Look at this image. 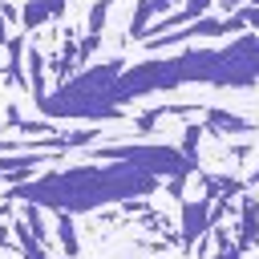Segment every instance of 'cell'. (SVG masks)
Masks as SVG:
<instances>
[{
	"label": "cell",
	"mask_w": 259,
	"mask_h": 259,
	"mask_svg": "<svg viewBox=\"0 0 259 259\" xmlns=\"http://www.w3.org/2000/svg\"><path fill=\"white\" fill-rule=\"evenodd\" d=\"M150 190H158V174L125 166V162H109V166L53 170L45 178H32L24 186L4 190V198H12V202H36V206H49V210H97L105 202L146 198Z\"/></svg>",
	"instance_id": "6da1fadb"
},
{
	"label": "cell",
	"mask_w": 259,
	"mask_h": 259,
	"mask_svg": "<svg viewBox=\"0 0 259 259\" xmlns=\"http://www.w3.org/2000/svg\"><path fill=\"white\" fill-rule=\"evenodd\" d=\"M121 73H125L121 61H109V65L73 73L69 81H61L49 93L45 113H53V117H81V121L113 117L117 113V77Z\"/></svg>",
	"instance_id": "7a4b0ae2"
},
{
	"label": "cell",
	"mask_w": 259,
	"mask_h": 259,
	"mask_svg": "<svg viewBox=\"0 0 259 259\" xmlns=\"http://www.w3.org/2000/svg\"><path fill=\"white\" fill-rule=\"evenodd\" d=\"M202 231H210V202L206 198H194L182 206V231H178V243H198Z\"/></svg>",
	"instance_id": "3957f363"
},
{
	"label": "cell",
	"mask_w": 259,
	"mask_h": 259,
	"mask_svg": "<svg viewBox=\"0 0 259 259\" xmlns=\"http://www.w3.org/2000/svg\"><path fill=\"white\" fill-rule=\"evenodd\" d=\"M259 243V202L255 194H243L239 202V251H251Z\"/></svg>",
	"instance_id": "277c9868"
},
{
	"label": "cell",
	"mask_w": 259,
	"mask_h": 259,
	"mask_svg": "<svg viewBox=\"0 0 259 259\" xmlns=\"http://www.w3.org/2000/svg\"><path fill=\"white\" fill-rule=\"evenodd\" d=\"M206 130H214V134H251L255 125H251L247 117H239V113H227V109H210V113H206Z\"/></svg>",
	"instance_id": "5b68a950"
},
{
	"label": "cell",
	"mask_w": 259,
	"mask_h": 259,
	"mask_svg": "<svg viewBox=\"0 0 259 259\" xmlns=\"http://www.w3.org/2000/svg\"><path fill=\"white\" fill-rule=\"evenodd\" d=\"M28 81H32V97L45 105V101H49V81H45V57H40L36 49L28 53Z\"/></svg>",
	"instance_id": "8992f818"
},
{
	"label": "cell",
	"mask_w": 259,
	"mask_h": 259,
	"mask_svg": "<svg viewBox=\"0 0 259 259\" xmlns=\"http://www.w3.org/2000/svg\"><path fill=\"white\" fill-rule=\"evenodd\" d=\"M57 239H61V247H65V259H77V231H73V219H69V210H57Z\"/></svg>",
	"instance_id": "52a82bcc"
},
{
	"label": "cell",
	"mask_w": 259,
	"mask_h": 259,
	"mask_svg": "<svg viewBox=\"0 0 259 259\" xmlns=\"http://www.w3.org/2000/svg\"><path fill=\"white\" fill-rule=\"evenodd\" d=\"M150 16H158V12H154V4H150V0H138L134 20H130V36H134V40H146V36L154 32V28H150Z\"/></svg>",
	"instance_id": "ba28073f"
},
{
	"label": "cell",
	"mask_w": 259,
	"mask_h": 259,
	"mask_svg": "<svg viewBox=\"0 0 259 259\" xmlns=\"http://www.w3.org/2000/svg\"><path fill=\"white\" fill-rule=\"evenodd\" d=\"M53 12L40 4V0H24V8H20V24H24V32H32L36 24H45Z\"/></svg>",
	"instance_id": "9c48e42d"
},
{
	"label": "cell",
	"mask_w": 259,
	"mask_h": 259,
	"mask_svg": "<svg viewBox=\"0 0 259 259\" xmlns=\"http://www.w3.org/2000/svg\"><path fill=\"white\" fill-rule=\"evenodd\" d=\"M105 16H109V0H97V4H93V12H89V32H97V36H101Z\"/></svg>",
	"instance_id": "30bf717a"
},
{
	"label": "cell",
	"mask_w": 259,
	"mask_h": 259,
	"mask_svg": "<svg viewBox=\"0 0 259 259\" xmlns=\"http://www.w3.org/2000/svg\"><path fill=\"white\" fill-rule=\"evenodd\" d=\"M206 8H210V0H186L182 4V12H186V20L194 24V20H202L206 16Z\"/></svg>",
	"instance_id": "8fae6325"
},
{
	"label": "cell",
	"mask_w": 259,
	"mask_h": 259,
	"mask_svg": "<svg viewBox=\"0 0 259 259\" xmlns=\"http://www.w3.org/2000/svg\"><path fill=\"white\" fill-rule=\"evenodd\" d=\"M150 4H154V12H170L178 0H150Z\"/></svg>",
	"instance_id": "7c38bea8"
},
{
	"label": "cell",
	"mask_w": 259,
	"mask_h": 259,
	"mask_svg": "<svg viewBox=\"0 0 259 259\" xmlns=\"http://www.w3.org/2000/svg\"><path fill=\"white\" fill-rule=\"evenodd\" d=\"M40 4H45V8H49V12H53V16H57V12H61V8H65V0H40Z\"/></svg>",
	"instance_id": "4fadbf2b"
},
{
	"label": "cell",
	"mask_w": 259,
	"mask_h": 259,
	"mask_svg": "<svg viewBox=\"0 0 259 259\" xmlns=\"http://www.w3.org/2000/svg\"><path fill=\"white\" fill-rule=\"evenodd\" d=\"M251 182H255V186H259V170H255V174H251Z\"/></svg>",
	"instance_id": "5bb4252c"
}]
</instances>
